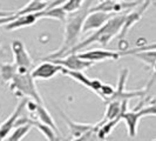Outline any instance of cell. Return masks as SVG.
Returning a JSON list of instances; mask_svg holds the SVG:
<instances>
[{"instance_id":"obj_2","label":"cell","mask_w":156,"mask_h":141,"mask_svg":"<svg viewBox=\"0 0 156 141\" xmlns=\"http://www.w3.org/2000/svg\"><path fill=\"white\" fill-rule=\"evenodd\" d=\"M126 13H120V14H115L113 18H110L107 23L105 24L102 27H100L98 31L92 33L88 38L82 40L81 42H78L75 46L73 47L70 51H68L63 56L68 54H78L81 49L86 48L89 45H92L94 42H98L102 46H107L109 44L113 38H115L119 35V33L121 31L122 26H123V21H125Z\"/></svg>"},{"instance_id":"obj_24","label":"cell","mask_w":156,"mask_h":141,"mask_svg":"<svg viewBox=\"0 0 156 141\" xmlns=\"http://www.w3.org/2000/svg\"><path fill=\"white\" fill-rule=\"evenodd\" d=\"M82 2H83L82 0H67V1L62 2L61 8L66 14H70V13H74V12H76L81 8Z\"/></svg>"},{"instance_id":"obj_25","label":"cell","mask_w":156,"mask_h":141,"mask_svg":"<svg viewBox=\"0 0 156 141\" xmlns=\"http://www.w3.org/2000/svg\"><path fill=\"white\" fill-rule=\"evenodd\" d=\"M72 141H101L98 136V125L94 124L93 129L86 132L85 134H82L81 136H79L76 139H73Z\"/></svg>"},{"instance_id":"obj_18","label":"cell","mask_w":156,"mask_h":141,"mask_svg":"<svg viewBox=\"0 0 156 141\" xmlns=\"http://www.w3.org/2000/svg\"><path fill=\"white\" fill-rule=\"evenodd\" d=\"M49 1H41V0H31L26 5H23L21 8L16 11V16H27V14H35L45 11L48 6Z\"/></svg>"},{"instance_id":"obj_15","label":"cell","mask_w":156,"mask_h":141,"mask_svg":"<svg viewBox=\"0 0 156 141\" xmlns=\"http://www.w3.org/2000/svg\"><path fill=\"white\" fill-rule=\"evenodd\" d=\"M23 125H30L33 128H37L40 133L45 136V139L47 141H58L59 138L56 136V134L48 127V126L44 125L42 122L38 121L37 119H32V118L28 117H20L16 122V126H23Z\"/></svg>"},{"instance_id":"obj_12","label":"cell","mask_w":156,"mask_h":141,"mask_svg":"<svg viewBox=\"0 0 156 141\" xmlns=\"http://www.w3.org/2000/svg\"><path fill=\"white\" fill-rule=\"evenodd\" d=\"M114 16L115 14H107V13H102V12H89L83 21L81 33L98 31Z\"/></svg>"},{"instance_id":"obj_14","label":"cell","mask_w":156,"mask_h":141,"mask_svg":"<svg viewBox=\"0 0 156 141\" xmlns=\"http://www.w3.org/2000/svg\"><path fill=\"white\" fill-rule=\"evenodd\" d=\"M62 70L61 66L54 63H41L31 72V77L33 80H48L54 78L58 73Z\"/></svg>"},{"instance_id":"obj_17","label":"cell","mask_w":156,"mask_h":141,"mask_svg":"<svg viewBox=\"0 0 156 141\" xmlns=\"http://www.w3.org/2000/svg\"><path fill=\"white\" fill-rule=\"evenodd\" d=\"M106 103H107V108L102 119V121L105 122L121 118L126 110H128V101H108Z\"/></svg>"},{"instance_id":"obj_6","label":"cell","mask_w":156,"mask_h":141,"mask_svg":"<svg viewBox=\"0 0 156 141\" xmlns=\"http://www.w3.org/2000/svg\"><path fill=\"white\" fill-rule=\"evenodd\" d=\"M12 53L14 58V65L16 66L18 73H31L33 70V59L28 53L27 48L21 40H13L12 41Z\"/></svg>"},{"instance_id":"obj_1","label":"cell","mask_w":156,"mask_h":141,"mask_svg":"<svg viewBox=\"0 0 156 141\" xmlns=\"http://www.w3.org/2000/svg\"><path fill=\"white\" fill-rule=\"evenodd\" d=\"M93 5L94 1L86 0V1L82 2V6L79 11L74 12V13H70V14H67L66 21H65V34H63L62 45L58 51H55L54 53L46 56L44 59L45 61L62 58L68 51H70L73 47L78 44L79 39H80V34H81V31H82L83 21L86 19V16H88L90 7Z\"/></svg>"},{"instance_id":"obj_27","label":"cell","mask_w":156,"mask_h":141,"mask_svg":"<svg viewBox=\"0 0 156 141\" xmlns=\"http://www.w3.org/2000/svg\"><path fill=\"white\" fill-rule=\"evenodd\" d=\"M151 141H156V139H153V140H151Z\"/></svg>"},{"instance_id":"obj_19","label":"cell","mask_w":156,"mask_h":141,"mask_svg":"<svg viewBox=\"0 0 156 141\" xmlns=\"http://www.w3.org/2000/svg\"><path fill=\"white\" fill-rule=\"evenodd\" d=\"M38 13L35 14H27V16H18L16 20H13L12 23L7 24L5 26V28L7 31H16V30H19V28H23V27H28V26H32L38 21Z\"/></svg>"},{"instance_id":"obj_4","label":"cell","mask_w":156,"mask_h":141,"mask_svg":"<svg viewBox=\"0 0 156 141\" xmlns=\"http://www.w3.org/2000/svg\"><path fill=\"white\" fill-rule=\"evenodd\" d=\"M156 107L155 103L146 105V99L140 102V105L135 106V108L132 110H126L125 113L121 115V121H125L127 126V132L130 138H135L137 135V126L140 122L141 118L146 115H155Z\"/></svg>"},{"instance_id":"obj_22","label":"cell","mask_w":156,"mask_h":141,"mask_svg":"<svg viewBox=\"0 0 156 141\" xmlns=\"http://www.w3.org/2000/svg\"><path fill=\"white\" fill-rule=\"evenodd\" d=\"M32 127L30 125L16 126V128L11 132L8 138L5 141H21L26 138V135L31 132Z\"/></svg>"},{"instance_id":"obj_7","label":"cell","mask_w":156,"mask_h":141,"mask_svg":"<svg viewBox=\"0 0 156 141\" xmlns=\"http://www.w3.org/2000/svg\"><path fill=\"white\" fill-rule=\"evenodd\" d=\"M25 107L35 117V118H33V119H37L38 121L42 122L44 125L48 126V127L56 134V136H58L59 139L62 136L61 133H60V131H59V128H58V126L55 124L54 119L52 118V115L49 114V112H48L46 107L44 106V103L41 105V103H37V102L32 101V100H27Z\"/></svg>"},{"instance_id":"obj_3","label":"cell","mask_w":156,"mask_h":141,"mask_svg":"<svg viewBox=\"0 0 156 141\" xmlns=\"http://www.w3.org/2000/svg\"><path fill=\"white\" fill-rule=\"evenodd\" d=\"M8 87L18 98H23V99L30 98L32 101L37 103H41V105L44 103L37 89L35 82L31 77V73H23V74L16 73L11 80V82L8 84Z\"/></svg>"},{"instance_id":"obj_13","label":"cell","mask_w":156,"mask_h":141,"mask_svg":"<svg viewBox=\"0 0 156 141\" xmlns=\"http://www.w3.org/2000/svg\"><path fill=\"white\" fill-rule=\"evenodd\" d=\"M60 73H62L63 75H67L72 78L74 81H76L79 84H81L82 86L89 88L90 91H93L94 93H96L100 96V88H101L102 82L99 79H89L83 72H72V70H67L62 68Z\"/></svg>"},{"instance_id":"obj_20","label":"cell","mask_w":156,"mask_h":141,"mask_svg":"<svg viewBox=\"0 0 156 141\" xmlns=\"http://www.w3.org/2000/svg\"><path fill=\"white\" fill-rule=\"evenodd\" d=\"M49 4V2H48ZM38 18L41 19V18H47V19H56L59 21L65 24L66 21V18H67V14L63 12V9L61 8V5L60 6H55V7H49L47 6V8L45 11L38 13Z\"/></svg>"},{"instance_id":"obj_5","label":"cell","mask_w":156,"mask_h":141,"mask_svg":"<svg viewBox=\"0 0 156 141\" xmlns=\"http://www.w3.org/2000/svg\"><path fill=\"white\" fill-rule=\"evenodd\" d=\"M128 74H129V70L128 68H122L121 73H120V77H119V81H117V86L115 88V92L114 94L110 96L109 99L106 102L108 101H128L133 98H141L143 99L146 96L147 92L149 91L150 86L153 85L154 82V78H151L149 85L147 86V88L144 89H139V91H127L125 88L126 82H127V79H128Z\"/></svg>"},{"instance_id":"obj_10","label":"cell","mask_w":156,"mask_h":141,"mask_svg":"<svg viewBox=\"0 0 156 141\" xmlns=\"http://www.w3.org/2000/svg\"><path fill=\"white\" fill-rule=\"evenodd\" d=\"M49 61L61 66L65 70H72V72H83L85 70L92 67L94 65L89 61H85V60L80 59L78 54H68L66 56L59 58V59H53V60H49Z\"/></svg>"},{"instance_id":"obj_21","label":"cell","mask_w":156,"mask_h":141,"mask_svg":"<svg viewBox=\"0 0 156 141\" xmlns=\"http://www.w3.org/2000/svg\"><path fill=\"white\" fill-rule=\"evenodd\" d=\"M16 73H18V70H16V66L14 63H6L0 65V79L2 80L4 84L8 85Z\"/></svg>"},{"instance_id":"obj_16","label":"cell","mask_w":156,"mask_h":141,"mask_svg":"<svg viewBox=\"0 0 156 141\" xmlns=\"http://www.w3.org/2000/svg\"><path fill=\"white\" fill-rule=\"evenodd\" d=\"M56 110H58V113L62 117V119L65 120V122L68 126L72 139H76L79 136H81L82 134H85L86 132L93 129L94 124H80V122H75V121L70 120V118L68 117L63 110H60L59 107H56Z\"/></svg>"},{"instance_id":"obj_8","label":"cell","mask_w":156,"mask_h":141,"mask_svg":"<svg viewBox=\"0 0 156 141\" xmlns=\"http://www.w3.org/2000/svg\"><path fill=\"white\" fill-rule=\"evenodd\" d=\"M151 2H153V1H143V2H142L141 5H139L136 8H134V9H132V11H129V12L126 13L123 26H122L121 31L119 33V35H117L119 39L120 40L125 39L126 37H127V34H128V32L130 31V28H132L136 23L140 21V19L142 18L143 13L148 9Z\"/></svg>"},{"instance_id":"obj_26","label":"cell","mask_w":156,"mask_h":141,"mask_svg":"<svg viewBox=\"0 0 156 141\" xmlns=\"http://www.w3.org/2000/svg\"><path fill=\"white\" fill-rule=\"evenodd\" d=\"M16 16H7V18H0V26H2V25H7V24H9V23H12L13 20H16Z\"/></svg>"},{"instance_id":"obj_11","label":"cell","mask_w":156,"mask_h":141,"mask_svg":"<svg viewBox=\"0 0 156 141\" xmlns=\"http://www.w3.org/2000/svg\"><path fill=\"white\" fill-rule=\"evenodd\" d=\"M26 101H27V99H23L21 101L18 103V106L14 108V110L11 113V115L5 121H2L0 124V141L6 140L8 138V135L11 134V132L14 129L16 120L20 118L21 112H23V110L26 106Z\"/></svg>"},{"instance_id":"obj_23","label":"cell","mask_w":156,"mask_h":141,"mask_svg":"<svg viewBox=\"0 0 156 141\" xmlns=\"http://www.w3.org/2000/svg\"><path fill=\"white\" fill-rule=\"evenodd\" d=\"M134 58L140 59L142 63H144L147 66H149L151 70L155 68V49H147L132 54Z\"/></svg>"},{"instance_id":"obj_9","label":"cell","mask_w":156,"mask_h":141,"mask_svg":"<svg viewBox=\"0 0 156 141\" xmlns=\"http://www.w3.org/2000/svg\"><path fill=\"white\" fill-rule=\"evenodd\" d=\"M78 56L85 61L95 63H102L106 60H117L120 56H123V53L119 51H108V49H90L83 53H78Z\"/></svg>"}]
</instances>
